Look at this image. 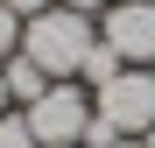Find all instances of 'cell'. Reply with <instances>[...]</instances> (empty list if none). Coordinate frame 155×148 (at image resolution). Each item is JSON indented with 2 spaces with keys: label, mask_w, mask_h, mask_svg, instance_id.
I'll return each instance as SVG.
<instances>
[{
  "label": "cell",
  "mask_w": 155,
  "mask_h": 148,
  "mask_svg": "<svg viewBox=\"0 0 155 148\" xmlns=\"http://www.w3.org/2000/svg\"><path fill=\"white\" fill-rule=\"evenodd\" d=\"M21 113H28V127H35L42 148H85V134H92V99L71 78H57L35 106H21Z\"/></svg>",
  "instance_id": "cell-3"
},
{
  "label": "cell",
  "mask_w": 155,
  "mask_h": 148,
  "mask_svg": "<svg viewBox=\"0 0 155 148\" xmlns=\"http://www.w3.org/2000/svg\"><path fill=\"white\" fill-rule=\"evenodd\" d=\"M7 106H14V99H7V71H0V113H7Z\"/></svg>",
  "instance_id": "cell-12"
},
{
  "label": "cell",
  "mask_w": 155,
  "mask_h": 148,
  "mask_svg": "<svg viewBox=\"0 0 155 148\" xmlns=\"http://www.w3.org/2000/svg\"><path fill=\"white\" fill-rule=\"evenodd\" d=\"M106 148H148V141H141V134H120V141H106Z\"/></svg>",
  "instance_id": "cell-11"
},
{
  "label": "cell",
  "mask_w": 155,
  "mask_h": 148,
  "mask_svg": "<svg viewBox=\"0 0 155 148\" xmlns=\"http://www.w3.org/2000/svg\"><path fill=\"white\" fill-rule=\"evenodd\" d=\"M141 141H148V148H155V127H148V134H141Z\"/></svg>",
  "instance_id": "cell-13"
},
{
  "label": "cell",
  "mask_w": 155,
  "mask_h": 148,
  "mask_svg": "<svg viewBox=\"0 0 155 148\" xmlns=\"http://www.w3.org/2000/svg\"><path fill=\"white\" fill-rule=\"evenodd\" d=\"M0 148H42L35 127H28V113H0Z\"/></svg>",
  "instance_id": "cell-7"
},
{
  "label": "cell",
  "mask_w": 155,
  "mask_h": 148,
  "mask_svg": "<svg viewBox=\"0 0 155 148\" xmlns=\"http://www.w3.org/2000/svg\"><path fill=\"white\" fill-rule=\"evenodd\" d=\"M0 71H7V99H21V106H35V99H42L49 85H57V78H49V71H42L35 57H21V49H14V57L0 64Z\"/></svg>",
  "instance_id": "cell-5"
},
{
  "label": "cell",
  "mask_w": 155,
  "mask_h": 148,
  "mask_svg": "<svg viewBox=\"0 0 155 148\" xmlns=\"http://www.w3.org/2000/svg\"><path fill=\"white\" fill-rule=\"evenodd\" d=\"M92 42H99V21L78 14V7H42V14L21 21V57H35L49 78H78Z\"/></svg>",
  "instance_id": "cell-1"
},
{
  "label": "cell",
  "mask_w": 155,
  "mask_h": 148,
  "mask_svg": "<svg viewBox=\"0 0 155 148\" xmlns=\"http://www.w3.org/2000/svg\"><path fill=\"white\" fill-rule=\"evenodd\" d=\"M0 7H14L21 21H28V14H42V7H57V0H0Z\"/></svg>",
  "instance_id": "cell-9"
},
{
  "label": "cell",
  "mask_w": 155,
  "mask_h": 148,
  "mask_svg": "<svg viewBox=\"0 0 155 148\" xmlns=\"http://www.w3.org/2000/svg\"><path fill=\"white\" fill-rule=\"evenodd\" d=\"M57 7H78V14H92V21H99V14L113 7V0H57Z\"/></svg>",
  "instance_id": "cell-10"
},
{
  "label": "cell",
  "mask_w": 155,
  "mask_h": 148,
  "mask_svg": "<svg viewBox=\"0 0 155 148\" xmlns=\"http://www.w3.org/2000/svg\"><path fill=\"white\" fill-rule=\"evenodd\" d=\"M99 42H106L120 64L155 71V0H113V7L99 14Z\"/></svg>",
  "instance_id": "cell-4"
},
{
  "label": "cell",
  "mask_w": 155,
  "mask_h": 148,
  "mask_svg": "<svg viewBox=\"0 0 155 148\" xmlns=\"http://www.w3.org/2000/svg\"><path fill=\"white\" fill-rule=\"evenodd\" d=\"M148 127H155V71L127 64V71H113L92 92V134H85V148H106L120 134H148Z\"/></svg>",
  "instance_id": "cell-2"
},
{
  "label": "cell",
  "mask_w": 155,
  "mask_h": 148,
  "mask_svg": "<svg viewBox=\"0 0 155 148\" xmlns=\"http://www.w3.org/2000/svg\"><path fill=\"white\" fill-rule=\"evenodd\" d=\"M113 71H127V64L113 57V49H106V42H92V57H85V71H78V78H85V85L99 92V85H106V78H113Z\"/></svg>",
  "instance_id": "cell-6"
},
{
  "label": "cell",
  "mask_w": 155,
  "mask_h": 148,
  "mask_svg": "<svg viewBox=\"0 0 155 148\" xmlns=\"http://www.w3.org/2000/svg\"><path fill=\"white\" fill-rule=\"evenodd\" d=\"M14 49H21V14H14V7H0V64H7Z\"/></svg>",
  "instance_id": "cell-8"
}]
</instances>
